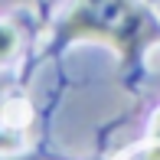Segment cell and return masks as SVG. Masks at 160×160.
<instances>
[{"instance_id":"obj_4","label":"cell","mask_w":160,"mask_h":160,"mask_svg":"<svg viewBox=\"0 0 160 160\" xmlns=\"http://www.w3.org/2000/svg\"><path fill=\"white\" fill-rule=\"evenodd\" d=\"M154 137H160V114L154 118Z\"/></svg>"},{"instance_id":"obj_1","label":"cell","mask_w":160,"mask_h":160,"mask_svg":"<svg viewBox=\"0 0 160 160\" xmlns=\"http://www.w3.org/2000/svg\"><path fill=\"white\" fill-rule=\"evenodd\" d=\"M78 39L108 42L121 56V69L131 72L141 62L144 49L160 39V30L134 0H75L56 26L49 52L65 49Z\"/></svg>"},{"instance_id":"obj_3","label":"cell","mask_w":160,"mask_h":160,"mask_svg":"<svg viewBox=\"0 0 160 160\" xmlns=\"http://www.w3.org/2000/svg\"><path fill=\"white\" fill-rule=\"evenodd\" d=\"M20 147V137L10 134V131H0V154H7V150H17Z\"/></svg>"},{"instance_id":"obj_2","label":"cell","mask_w":160,"mask_h":160,"mask_svg":"<svg viewBox=\"0 0 160 160\" xmlns=\"http://www.w3.org/2000/svg\"><path fill=\"white\" fill-rule=\"evenodd\" d=\"M17 49H20V33H17V26L13 23H7V20H0V65H7L17 56Z\"/></svg>"},{"instance_id":"obj_5","label":"cell","mask_w":160,"mask_h":160,"mask_svg":"<svg viewBox=\"0 0 160 160\" xmlns=\"http://www.w3.org/2000/svg\"><path fill=\"white\" fill-rule=\"evenodd\" d=\"M3 92H7V78L0 75V101H3Z\"/></svg>"}]
</instances>
